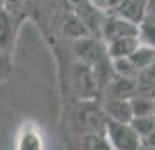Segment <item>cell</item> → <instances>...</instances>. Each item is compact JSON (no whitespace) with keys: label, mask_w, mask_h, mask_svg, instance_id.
I'll return each instance as SVG.
<instances>
[{"label":"cell","mask_w":155,"mask_h":150,"mask_svg":"<svg viewBox=\"0 0 155 150\" xmlns=\"http://www.w3.org/2000/svg\"><path fill=\"white\" fill-rule=\"evenodd\" d=\"M73 87H75V93L82 98V100H91L92 96L98 91V82H96V77L92 73V68L89 65H84L77 61L75 66H73Z\"/></svg>","instance_id":"3957f363"},{"label":"cell","mask_w":155,"mask_h":150,"mask_svg":"<svg viewBox=\"0 0 155 150\" xmlns=\"http://www.w3.org/2000/svg\"><path fill=\"white\" fill-rule=\"evenodd\" d=\"M99 33H101V38L105 40V44H108L112 40L122 38V37L138 35V25H134L119 14H113L103 19L101 26H99Z\"/></svg>","instance_id":"7a4b0ae2"},{"label":"cell","mask_w":155,"mask_h":150,"mask_svg":"<svg viewBox=\"0 0 155 150\" xmlns=\"http://www.w3.org/2000/svg\"><path fill=\"white\" fill-rule=\"evenodd\" d=\"M112 61V68L113 73L119 75V77H131L134 79L138 70L133 66V63L129 61V58H117V59H110Z\"/></svg>","instance_id":"5bb4252c"},{"label":"cell","mask_w":155,"mask_h":150,"mask_svg":"<svg viewBox=\"0 0 155 150\" xmlns=\"http://www.w3.org/2000/svg\"><path fill=\"white\" fill-rule=\"evenodd\" d=\"M129 103H131L133 117L153 115V110H155L153 96H141V94H134V96L129 98Z\"/></svg>","instance_id":"8fae6325"},{"label":"cell","mask_w":155,"mask_h":150,"mask_svg":"<svg viewBox=\"0 0 155 150\" xmlns=\"http://www.w3.org/2000/svg\"><path fill=\"white\" fill-rule=\"evenodd\" d=\"M134 79L131 77H119L115 75L108 84L105 86V98H120V100H129L131 96H134Z\"/></svg>","instance_id":"ba28073f"},{"label":"cell","mask_w":155,"mask_h":150,"mask_svg":"<svg viewBox=\"0 0 155 150\" xmlns=\"http://www.w3.org/2000/svg\"><path fill=\"white\" fill-rule=\"evenodd\" d=\"M131 128L136 131V135L143 138V136H148V135H153L155 133V119L153 115H145V117H133L131 121Z\"/></svg>","instance_id":"4fadbf2b"},{"label":"cell","mask_w":155,"mask_h":150,"mask_svg":"<svg viewBox=\"0 0 155 150\" xmlns=\"http://www.w3.org/2000/svg\"><path fill=\"white\" fill-rule=\"evenodd\" d=\"M101 110L106 119H112L117 122H129L133 119V110L129 100H120V98H105Z\"/></svg>","instance_id":"5b68a950"},{"label":"cell","mask_w":155,"mask_h":150,"mask_svg":"<svg viewBox=\"0 0 155 150\" xmlns=\"http://www.w3.org/2000/svg\"><path fill=\"white\" fill-rule=\"evenodd\" d=\"M19 150H40V140L33 133H25L19 140Z\"/></svg>","instance_id":"2e32d148"},{"label":"cell","mask_w":155,"mask_h":150,"mask_svg":"<svg viewBox=\"0 0 155 150\" xmlns=\"http://www.w3.org/2000/svg\"><path fill=\"white\" fill-rule=\"evenodd\" d=\"M153 56L155 51L152 45H145V44H140L136 49L133 51V54L129 56V61L133 63V66L136 70H145L148 66H153Z\"/></svg>","instance_id":"30bf717a"},{"label":"cell","mask_w":155,"mask_h":150,"mask_svg":"<svg viewBox=\"0 0 155 150\" xmlns=\"http://www.w3.org/2000/svg\"><path fill=\"white\" fill-rule=\"evenodd\" d=\"M75 54L80 63L89 65V66H92L94 63H98L99 59L106 56L105 47L101 45V42L91 38V35L75 40Z\"/></svg>","instance_id":"277c9868"},{"label":"cell","mask_w":155,"mask_h":150,"mask_svg":"<svg viewBox=\"0 0 155 150\" xmlns=\"http://www.w3.org/2000/svg\"><path fill=\"white\" fill-rule=\"evenodd\" d=\"M64 30H66V33H68L71 38H75V40L89 35V30L85 28V25L82 23V19H80V18H71L70 21H66Z\"/></svg>","instance_id":"9a60e30c"},{"label":"cell","mask_w":155,"mask_h":150,"mask_svg":"<svg viewBox=\"0 0 155 150\" xmlns=\"http://www.w3.org/2000/svg\"><path fill=\"white\" fill-rule=\"evenodd\" d=\"M140 38L138 35H129L122 37L117 40H112L105 45V52L110 59H117V58H129L133 54V51L140 45Z\"/></svg>","instance_id":"52a82bcc"},{"label":"cell","mask_w":155,"mask_h":150,"mask_svg":"<svg viewBox=\"0 0 155 150\" xmlns=\"http://www.w3.org/2000/svg\"><path fill=\"white\" fill-rule=\"evenodd\" d=\"M115 7H117L115 14L126 18L134 25H138L145 16L150 14L148 0H119V4Z\"/></svg>","instance_id":"8992f818"},{"label":"cell","mask_w":155,"mask_h":150,"mask_svg":"<svg viewBox=\"0 0 155 150\" xmlns=\"http://www.w3.org/2000/svg\"><path fill=\"white\" fill-rule=\"evenodd\" d=\"M105 121L106 117L103 114L101 108H89V107H82L78 112V122L80 126L87 131V133H103L105 128Z\"/></svg>","instance_id":"9c48e42d"},{"label":"cell","mask_w":155,"mask_h":150,"mask_svg":"<svg viewBox=\"0 0 155 150\" xmlns=\"http://www.w3.org/2000/svg\"><path fill=\"white\" fill-rule=\"evenodd\" d=\"M103 133L112 150H138L140 147V136L136 135V131L131 128L129 122H117L106 119Z\"/></svg>","instance_id":"6da1fadb"},{"label":"cell","mask_w":155,"mask_h":150,"mask_svg":"<svg viewBox=\"0 0 155 150\" xmlns=\"http://www.w3.org/2000/svg\"><path fill=\"white\" fill-rule=\"evenodd\" d=\"M82 148L84 150H112L105 133H87L82 136Z\"/></svg>","instance_id":"7c38bea8"}]
</instances>
